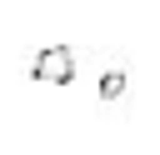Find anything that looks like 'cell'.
Listing matches in <instances>:
<instances>
[{
    "label": "cell",
    "instance_id": "obj_1",
    "mask_svg": "<svg viewBox=\"0 0 160 155\" xmlns=\"http://www.w3.org/2000/svg\"><path fill=\"white\" fill-rule=\"evenodd\" d=\"M30 75L45 80V85H70V80H75V50H70V45H45V50L30 60Z\"/></svg>",
    "mask_w": 160,
    "mask_h": 155
},
{
    "label": "cell",
    "instance_id": "obj_2",
    "mask_svg": "<svg viewBox=\"0 0 160 155\" xmlns=\"http://www.w3.org/2000/svg\"><path fill=\"white\" fill-rule=\"evenodd\" d=\"M120 90H125V75H120V70H110V75L100 80V95H105V100H115Z\"/></svg>",
    "mask_w": 160,
    "mask_h": 155
}]
</instances>
